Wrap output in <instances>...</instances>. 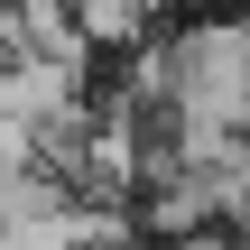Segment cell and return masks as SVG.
Returning a JSON list of instances; mask_svg holds the SVG:
<instances>
[{
	"instance_id": "cell-2",
	"label": "cell",
	"mask_w": 250,
	"mask_h": 250,
	"mask_svg": "<svg viewBox=\"0 0 250 250\" xmlns=\"http://www.w3.org/2000/svg\"><path fill=\"white\" fill-rule=\"evenodd\" d=\"M139 9H213V0H139Z\"/></svg>"
},
{
	"instance_id": "cell-1",
	"label": "cell",
	"mask_w": 250,
	"mask_h": 250,
	"mask_svg": "<svg viewBox=\"0 0 250 250\" xmlns=\"http://www.w3.org/2000/svg\"><path fill=\"white\" fill-rule=\"evenodd\" d=\"M167 250H232L223 232H195V241H167Z\"/></svg>"
}]
</instances>
